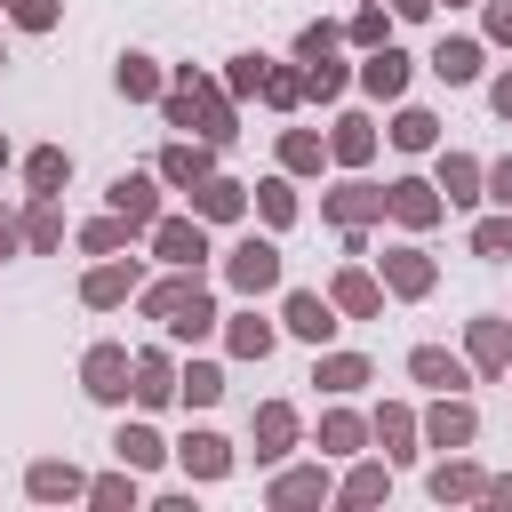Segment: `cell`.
Returning <instances> with one entry per match:
<instances>
[{"label": "cell", "instance_id": "6da1fadb", "mask_svg": "<svg viewBox=\"0 0 512 512\" xmlns=\"http://www.w3.org/2000/svg\"><path fill=\"white\" fill-rule=\"evenodd\" d=\"M152 312H160L176 336H200V328L216 320V312H208V296H200V280H192V288H184V280H176V288H152Z\"/></svg>", "mask_w": 512, "mask_h": 512}, {"label": "cell", "instance_id": "7a4b0ae2", "mask_svg": "<svg viewBox=\"0 0 512 512\" xmlns=\"http://www.w3.org/2000/svg\"><path fill=\"white\" fill-rule=\"evenodd\" d=\"M232 280H240V288H272V280H280V256H272L264 240H240V248H232Z\"/></svg>", "mask_w": 512, "mask_h": 512}, {"label": "cell", "instance_id": "3957f363", "mask_svg": "<svg viewBox=\"0 0 512 512\" xmlns=\"http://www.w3.org/2000/svg\"><path fill=\"white\" fill-rule=\"evenodd\" d=\"M120 376H128V352H112V344H96V352H88V392H104V400H112V392H128Z\"/></svg>", "mask_w": 512, "mask_h": 512}, {"label": "cell", "instance_id": "277c9868", "mask_svg": "<svg viewBox=\"0 0 512 512\" xmlns=\"http://www.w3.org/2000/svg\"><path fill=\"white\" fill-rule=\"evenodd\" d=\"M112 208H120L128 224H152V184H144V176H120V184H112Z\"/></svg>", "mask_w": 512, "mask_h": 512}, {"label": "cell", "instance_id": "5b68a950", "mask_svg": "<svg viewBox=\"0 0 512 512\" xmlns=\"http://www.w3.org/2000/svg\"><path fill=\"white\" fill-rule=\"evenodd\" d=\"M288 328H296V336H312V344H320V336H328V328H336V320H328V304H320V296H288Z\"/></svg>", "mask_w": 512, "mask_h": 512}, {"label": "cell", "instance_id": "8992f818", "mask_svg": "<svg viewBox=\"0 0 512 512\" xmlns=\"http://www.w3.org/2000/svg\"><path fill=\"white\" fill-rule=\"evenodd\" d=\"M432 72H440V80H472V72H480V48H472V40H448V48L432 56Z\"/></svg>", "mask_w": 512, "mask_h": 512}, {"label": "cell", "instance_id": "52a82bcc", "mask_svg": "<svg viewBox=\"0 0 512 512\" xmlns=\"http://www.w3.org/2000/svg\"><path fill=\"white\" fill-rule=\"evenodd\" d=\"M472 360H480V368H504V360H512V336H504L496 320H480V328H472Z\"/></svg>", "mask_w": 512, "mask_h": 512}, {"label": "cell", "instance_id": "ba28073f", "mask_svg": "<svg viewBox=\"0 0 512 512\" xmlns=\"http://www.w3.org/2000/svg\"><path fill=\"white\" fill-rule=\"evenodd\" d=\"M368 88H376V96H400V88H408V56H392V48H384V56L368 64Z\"/></svg>", "mask_w": 512, "mask_h": 512}, {"label": "cell", "instance_id": "9c48e42d", "mask_svg": "<svg viewBox=\"0 0 512 512\" xmlns=\"http://www.w3.org/2000/svg\"><path fill=\"white\" fill-rule=\"evenodd\" d=\"M160 256L168 264H192L200 256V224H160Z\"/></svg>", "mask_w": 512, "mask_h": 512}, {"label": "cell", "instance_id": "30bf717a", "mask_svg": "<svg viewBox=\"0 0 512 512\" xmlns=\"http://www.w3.org/2000/svg\"><path fill=\"white\" fill-rule=\"evenodd\" d=\"M288 432H296V416H288V408H264V416H256V440H264L256 456H280V448H288Z\"/></svg>", "mask_w": 512, "mask_h": 512}, {"label": "cell", "instance_id": "8fae6325", "mask_svg": "<svg viewBox=\"0 0 512 512\" xmlns=\"http://www.w3.org/2000/svg\"><path fill=\"white\" fill-rule=\"evenodd\" d=\"M184 464H192V472H224L232 456H224V440H216V432H192V440H184Z\"/></svg>", "mask_w": 512, "mask_h": 512}, {"label": "cell", "instance_id": "7c38bea8", "mask_svg": "<svg viewBox=\"0 0 512 512\" xmlns=\"http://www.w3.org/2000/svg\"><path fill=\"white\" fill-rule=\"evenodd\" d=\"M176 384H168V360L152 352V360H136V400H168Z\"/></svg>", "mask_w": 512, "mask_h": 512}, {"label": "cell", "instance_id": "4fadbf2b", "mask_svg": "<svg viewBox=\"0 0 512 512\" xmlns=\"http://www.w3.org/2000/svg\"><path fill=\"white\" fill-rule=\"evenodd\" d=\"M408 368H416L424 384H464V376H456V360H448V352H432V344H424V352H416Z\"/></svg>", "mask_w": 512, "mask_h": 512}, {"label": "cell", "instance_id": "5bb4252c", "mask_svg": "<svg viewBox=\"0 0 512 512\" xmlns=\"http://www.w3.org/2000/svg\"><path fill=\"white\" fill-rule=\"evenodd\" d=\"M392 208H400L408 224H424V216H432V192H424V184H392Z\"/></svg>", "mask_w": 512, "mask_h": 512}, {"label": "cell", "instance_id": "9a60e30c", "mask_svg": "<svg viewBox=\"0 0 512 512\" xmlns=\"http://www.w3.org/2000/svg\"><path fill=\"white\" fill-rule=\"evenodd\" d=\"M336 304H344V312H376V288H368L360 272H344V280H336Z\"/></svg>", "mask_w": 512, "mask_h": 512}, {"label": "cell", "instance_id": "2e32d148", "mask_svg": "<svg viewBox=\"0 0 512 512\" xmlns=\"http://www.w3.org/2000/svg\"><path fill=\"white\" fill-rule=\"evenodd\" d=\"M432 440H440V448L472 440V416H464V408H440V416H432Z\"/></svg>", "mask_w": 512, "mask_h": 512}, {"label": "cell", "instance_id": "e0dca14e", "mask_svg": "<svg viewBox=\"0 0 512 512\" xmlns=\"http://www.w3.org/2000/svg\"><path fill=\"white\" fill-rule=\"evenodd\" d=\"M472 248H480V256H512V216L480 224V232H472Z\"/></svg>", "mask_w": 512, "mask_h": 512}, {"label": "cell", "instance_id": "ac0fdd59", "mask_svg": "<svg viewBox=\"0 0 512 512\" xmlns=\"http://www.w3.org/2000/svg\"><path fill=\"white\" fill-rule=\"evenodd\" d=\"M64 168H72L64 152H32V184H40V192H56V184H64Z\"/></svg>", "mask_w": 512, "mask_h": 512}, {"label": "cell", "instance_id": "d6986e66", "mask_svg": "<svg viewBox=\"0 0 512 512\" xmlns=\"http://www.w3.org/2000/svg\"><path fill=\"white\" fill-rule=\"evenodd\" d=\"M320 384H328V392H352V384H368V368H360V360H328Z\"/></svg>", "mask_w": 512, "mask_h": 512}, {"label": "cell", "instance_id": "ffe728a7", "mask_svg": "<svg viewBox=\"0 0 512 512\" xmlns=\"http://www.w3.org/2000/svg\"><path fill=\"white\" fill-rule=\"evenodd\" d=\"M392 280H400V288H408V296H416V288H424V280H432V264H424V256H392Z\"/></svg>", "mask_w": 512, "mask_h": 512}, {"label": "cell", "instance_id": "44dd1931", "mask_svg": "<svg viewBox=\"0 0 512 512\" xmlns=\"http://www.w3.org/2000/svg\"><path fill=\"white\" fill-rule=\"evenodd\" d=\"M120 296H128V272H96L88 280V304H120Z\"/></svg>", "mask_w": 512, "mask_h": 512}, {"label": "cell", "instance_id": "7402d4cb", "mask_svg": "<svg viewBox=\"0 0 512 512\" xmlns=\"http://www.w3.org/2000/svg\"><path fill=\"white\" fill-rule=\"evenodd\" d=\"M120 456H128V464H160V440H152V432H120Z\"/></svg>", "mask_w": 512, "mask_h": 512}, {"label": "cell", "instance_id": "603a6c76", "mask_svg": "<svg viewBox=\"0 0 512 512\" xmlns=\"http://www.w3.org/2000/svg\"><path fill=\"white\" fill-rule=\"evenodd\" d=\"M72 488H80V480H72V472H56V464H40V472H32V496H72Z\"/></svg>", "mask_w": 512, "mask_h": 512}, {"label": "cell", "instance_id": "cb8c5ba5", "mask_svg": "<svg viewBox=\"0 0 512 512\" xmlns=\"http://www.w3.org/2000/svg\"><path fill=\"white\" fill-rule=\"evenodd\" d=\"M120 88H128V96H152V64L128 56V64H120Z\"/></svg>", "mask_w": 512, "mask_h": 512}, {"label": "cell", "instance_id": "d4e9b609", "mask_svg": "<svg viewBox=\"0 0 512 512\" xmlns=\"http://www.w3.org/2000/svg\"><path fill=\"white\" fill-rule=\"evenodd\" d=\"M392 136L416 152V144H432V120H424V112H400V128H392Z\"/></svg>", "mask_w": 512, "mask_h": 512}, {"label": "cell", "instance_id": "484cf974", "mask_svg": "<svg viewBox=\"0 0 512 512\" xmlns=\"http://www.w3.org/2000/svg\"><path fill=\"white\" fill-rule=\"evenodd\" d=\"M200 208H208V216H232V208H240V184H208Z\"/></svg>", "mask_w": 512, "mask_h": 512}, {"label": "cell", "instance_id": "4316f807", "mask_svg": "<svg viewBox=\"0 0 512 512\" xmlns=\"http://www.w3.org/2000/svg\"><path fill=\"white\" fill-rule=\"evenodd\" d=\"M16 24H32V32H48V24H56V0H16Z\"/></svg>", "mask_w": 512, "mask_h": 512}, {"label": "cell", "instance_id": "83f0119b", "mask_svg": "<svg viewBox=\"0 0 512 512\" xmlns=\"http://www.w3.org/2000/svg\"><path fill=\"white\" fill-rule=\"evenodd\" d=\"M184 392H192V400H216V392H224V376H216V368H192V376H184Z\"/></svg>", "mask_w": 512, "mask_h": 512}, {"label": "cell", "instance_id": "f1b7e54d", "mask_svg": "<svg viewBox=\"0 0 512 512\" xmlns=\"http://www.w3.org/2000/svg\"><path fill=\"white\" fill-rule=\"evenodd\" d=\"M312 496H320V480H312V472H296V480H280V504H312Z\"/></svg>", "mask_w": 512, "mask_h": 512}, {"label": "cell", "instance_id": "f546056e", "mask_svg": "<svg viewBox=\"0 0 512 512\" xmlns=\"http://www.w3.org/2000/svg\"><path fill=\"white\" fill-rule=\"evenodd\" d=\"M336 152H344V160H360V152H368V128H360V120H344V136H336Z\"/></svg>", "mask_w": 512, "mask_h": 512}, {"label": "cell", "instance_id": "4dcf8cb0", "mask_svg": "<svg viewBox=\"0 0 512 512\" xmlns=\"http://www.w3.org/2000/svg\"><path fill=\"white\" fill-rule=\"evenodd\" d=\"M232 344H240V352H264V344H272V328H256V320H240V328H232Z\"/></svg>", "mask_w": 512, "mask_h": 512}, {"label": "cell", "instance_id": "1f68e13d", "mask_svg": "<svg viewBox=\"0 0 512 512\" xmlns=\"http://www.w3.org/2000/svg\"><path fill=\"white\" fill-rule=\"evenodd\" d=\"M488 24H496V40H512V0H496V16H488Z\"/></svg>", "mask_w": 512, "mask_h": 512}, {"label": "cell", "instance_id": "d6a6232c", "mask_svg": "<svg viewBox=\"0 0 512 512\" xmlns=\"http://www.w3.org/2000/svg\"><path fill=\"white\" fill-rule=\"evenodd\" d=\"M488 184H496V200H512V160H504V168H496Z\"/></svg>", "mask_w": 512, "mask_h": 512}, {"label": "cell", "instance_id": "836d02e7", "mask_svg": "<svg viewBox=\"0 0 512 512\" xmlns=\"http://www.w3.org/2000/svg\"><path fill=\"white\" fill-rule=\"evenodd\" d=\"M496 112H504V120H512V72H504V80H496Z\"/></svg>", "mask_w": 512, "mask_h": 512}, {"label": "cell", "instance_id": "e575fe53", "mask_svg": "<svg viewBox=\"0 0 512 512\" xmlns=\"http://www.w3.org/2000/svg\"><path fill=\"white\" fill-rule=\"evenodd\" d=\"M392 8H400V16H424V8H432V0H392Z\"/></svg>", "mask_w": 512, "mask_h": 512}, {"label": "cell", "instance_id": "d590c367", "mask_svg": "<svg viewBox=\"0 0 512 512\" xmlns=\"http://www.w3.org/2000/svg\"><path fill=\"white\" fill-rule=\"evenodd\" d=\"M8 248H16V224H8V216H0V256H8Z\"/></svg>", "mask_w": 512, "mask_h": 512}, {"label": "cell", "instance_id": "8d00e7d4", "mask_svg": "<svg viewBox=\"0 0 512 512\" xmlns=\"http://www.w3.org/2000/svg\"><path fill=\"white\" fill-rule=\"evenodd\" d=\"M0 160H8V144H0Z\"/></svg>", "mask_w": 512, "mask_h": 512}]
</instances>
